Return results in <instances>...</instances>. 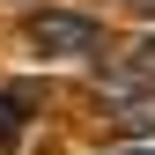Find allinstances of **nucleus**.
<instances>
[{
    "mask_svg": "<svg viewBox=\"0 0 155 155\" xmlns=\"http://www.w3.org/2000/svg\"><path fill=\"white\" fill-rule=\"evenodd\" d=\"M22 37L45 52V59H96V52H104V22L81 15V8H37L22 22Z\"/></svg>",
    "mask_w": 155,
    "mask_h": 155,
    "instance_id": "obj_1",
    "label": "nucleus"
},
{
    "mask_svg": "<svg viewBox=\"0 0 155 155\" xmlns=\"http://www.w3.org/2000/svg\"><path fill=\"white\" fill-rule=\"evenodd\" d=\"M133 8H140V15H155V0H133Z\"/></svg>",
    "mask_w": 155,
    "mask_h": 155,
    "instance_id": "obj_6",
    "label": "nucleus"
},
{
    "mask_svg": "<svg viewBox=\"0 0 155 155\" xmlns=\"http://www.w3.org/2000/svg\"><path fill=\"white\" fill-rule=\"evenodd\" d=\"M118 126H126V133H155V89H140V96H126Z\"/></svg>",
    "mask_w": 155,
    "mask_h": 155,
    "instance_id": "obj_3",
    "label": "nucleus"
},
{
    "mask_svg": "<svg viewBox=\"0 0 155 155\" xmlns=\"http://www.w3.org/2000/svg\"><path fill=\"white\" fill-rule=\"evenodd\" d=\"M126 155H155V140H133V148H126Z\"/></svg>",
    "mask_w": 155,
    "mask_h": 155,
    "instance_id": "obj_5",
    "label": "nucleus"
},
{
    "mask_svg": "<svg viewBox=\"0 0 155 155\" xmlns=\"http://www.w3.org/2000/svg\"><path fill=\"white\" fill-rule=\"evenodd\" d=\"M30 111H37V89H0V133H15Z\"/></svg>",
    "mask_w": 155,
    "mask_h": 155,
    "instance_id": "obj_2",
    "label": "nucleus"
},
{
    "mask_svg": "<svg viewBox=\"0 0 155 155\" xmlns=\"http://www.w3.org/2000/svg\"><path fill=\"white\" fill-rule=\"evenodd\" d=\"M133 59H140V74H148V81H155V37H148L140 52H133Z\"/></svg>",
    "mask_w": 155,
    "mask_h": 155,
    "instance_id": "obj_4",
    "label": "nucleus"
}]
</instances>
